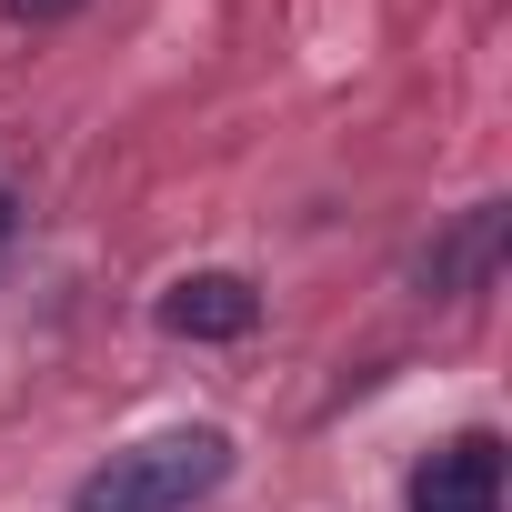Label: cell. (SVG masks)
Segmentation results:
<instances>
[{
  "label": "cell",
  "mask_w": 512,
  "mask_h": 512,
  "mask_svg": "<svg viewBox=\"0 0 512 512\" xmlns=\"http://www.w3.org/2000/svg\"><path fill=\"white\" fill-rule=\"evenodd\" d=\"M412 512H502V442L462 432L412 472Z\"/></svg>",
  "instance_id": "cell-2"
},
{
  "label": "cell",
  "mask_w": 512,
  "mask_h": 512,
  "mask_svg": "<svg viewBox=\"0 0 512 512\" xmlns=\"http://www.w3.org/2000/svg\"><path fill=\"white\" fill-rule=\"evenodd\" d=\"M251 322H262V292L241 272H181L161 292V332H181V342H241Z\"/></svg>",
  "instance_id": "cell-3"
},
{
  "label": "cell",
  "mask_w": 512,
  "mask_h": 512,
  "mask_svg": "<svg viewBox=\"0 0 512 512\" xmlns=\"http://www.w3.org/2000/svg\"><path fill=\"white\" fill-rule=\"evenodd\" d=\"M221 482H231V432L191 422V432H151V442L111 452V462L71 492V512H191V502H211Z\"/></svg>",
  "instance_id": "cell-1"
},
{
  "label": "cell",
  "mask_w": 512,
  "mask_h": 512,
  "mask_svg": "<svg viewBox=\"0 0 512 512\" xmlns=\"http://www.w3.org/2000/svg\"><path fill=\"white\" fill-rule=\"evenodd\" d=\"M11 231H21V201H11V191H0V251H11Z\"/></svg>",
  "instance_id": "cell-5"
},
{
  "label": "cell",
  "mask_w": 512,
  "mask_h": 512,
  "mask_svg": "<svg viewBox=\"0 0 512 512\" xmlns=\"http://www.w3.org/2000/svg\"><path fill=\"white\" fill-rule=\"evenodd\" d=\"M11 11H21V21H31V11H71V0H11Z\"/></svg>",
  "instance_id": "cell-6"
},
{
  "label": "cell",
  "mask_w": 512,
  "mask_h": 512,
  "mask_svg": "<svg viewBox=\"0 0 512 512\" xmlns=\"http://www.w3.org/2000/svg\"><path fill=\"white\" fill-rule=\"evenodd\" d=\"M492 262H502V201H472L432 251H422V292H442V302H472L482 282H492Z\"/></svg>",
  "instance_id": "cell-4"
}]
</instances>
